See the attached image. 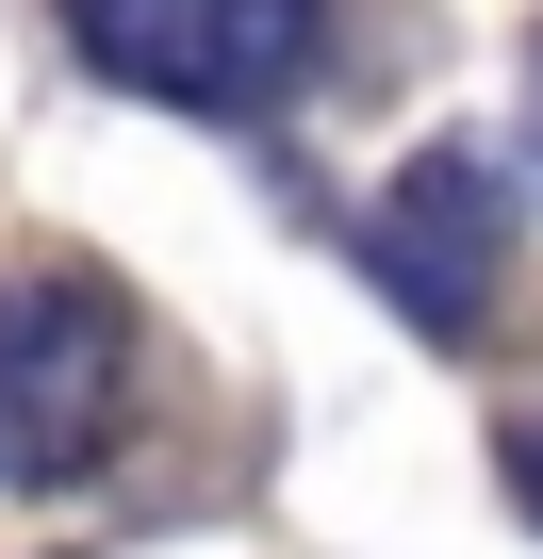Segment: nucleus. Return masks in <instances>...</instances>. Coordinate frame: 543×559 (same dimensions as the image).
Masks as SVG:
<instances>
[{"label":"nucleus","mask_w":543,"mask_h":559,"mask_svg":"<svg viewBox=\"0 0 543 559\" xmlns=\"http://www.w3.org/2000/svg\"><path fill=\"white\" fill-rule=\"evenodd\" d=\"M67 34L99 83L132 99H181V116H263L314 83V34L330 0H67Z\"/></svg>","instance_id":"f257e3e1"},{"label":"nucleus","mask_w":543,"mask_h":559,"mask_svg":"<svg viewBox=\"0 0 543 559\" xmlns=\"http://www.w3.org/2000/svg\"><path fill=\"white\" fill-rule=\"evenodd\" d=\"M116 395H132V313L99 280H0V493L83 477L116 444Z\"/></svg>","instance_id":"f03ea898"},{"label":"nucleus","mask_w":543,"mask_h":559,"mask_svg":"<svg viewBox=\"0 0 543 559\" xmlns=\"http://www.w3.org/2000/svg\"><path fill=\"white\" fill-rule=\"evenodd\" d=\"M510 493H527V510H543V444H510Z\"/></svg>","instance_id":"20e7f679"},{"label":"nucleus","mask_w":543,"mask_h":559,"mask_svg":"<svg viewBox=\"0 0 543 559\" xmlns=\"http://www.w3.org/2000/svg\"><path fill=\"white\" fill-rule=\"evenodd\" d=\"M494 165L477 148H428L396 198H379V230H363V263L396 280V313L412 330H477V297H494Z\"/></svg>","instance_id":"7ed1b4c3"}]
</instances>
